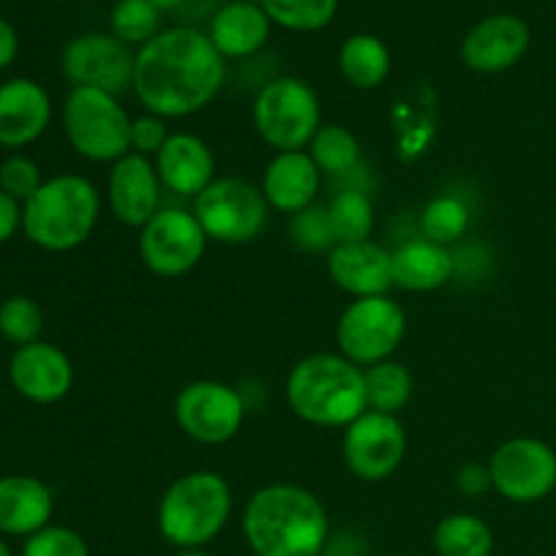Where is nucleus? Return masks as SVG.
Here are the masks:
<instances>
[{
	"mask_svg": "<svg viewBox=\"0 0 556 556\" xmlns=\"http://www.w3.org/2000/svg\"><path fill=\"white\" fill-rule=\"evenodd\" d=\"M226 81V58L210 36L172 27L136 52L134 92L141 106L163 119L190 117L215 101Z\"/></svg>",
	"mask_w": 556,
	"mask_h": 556,
	"instance_id": "1",
	"label": "nucleus"
},
{
	"mask_svg": "<svg viewBox=\"0 0 556 556\" xmlns=\"http://www.w3.org/2000/svg\"><path fill=\"white\" fill-rule=\"evenodd\" d=\"M242 535L255 556H320L329 514L309 489L269 483L244 505Z\"/></svg>",
	"mask_w": 556,
	"mask_h": 556,
	"instance_id": "2",
	"label": "nucleus"
},
{
	"mask_svg": "<svg viewBox=\"0 0 556 556\" xmlns=\"http://www.w3.org/2000/svg\"><path fill=\"white\" fill-rule=\"evenodd\" d=\"M286 400L304 424L345 429L367 413L364 369L340 353H313L288 372Z\"/></svg>",
	"mask_w": 556,
	"mask_h": 556,
	"instance_id": "3",
	"label": "nucleus"
},
{
	"mask_svg": "<svg viewBox=\"0 0 556 556\" xmlns=\"http://www.w3.org/2000/svg\"><path fill=\"white\" fill-rule=\"evenodd\" d=\"M101 215V193L79 174H58L22 204V231L36 248L68 253L85 244Z\"/></svg>",
	"mask_w": 556,
	"mask_h": 556,
	"instance_id": "4",
	"label": "nucleus"
},
{
	"mask_svg": "<svg viewBox=\"0 0 556 556\" xmlns=\"http://www.w3.org/2000/svg\"><path fill=\"white\" fill-rule=\"evenodd\" d=\"M233 510V494L226 478L212 470L179 476L157 503V530L163 541L182 548H206Z\"/></svg>",
	"mask_w": 556,
	"mask_h": 556,
	"instance_id": "5",
	"label": "nucleus"
},
{
	"mask_svg": "<svg viewBox=\"0 0 556 556\" xmlns=\"http://www.w3.org/2000/svg\"><path fill=\"white\" fill-rule=\"evenodd\" d=\"M130 125L119 101L103 90L74 87L65 98L63 128L71 147L92 163H114L130 152Z\"/></svg>",
	"mask_w": 556,
	"mask_h": 556,
	"instance_id": "6",
	"label": "nucleus"
},
{
	"mask_svg": "<svg viewBox=\"0 0 556 556\" xmlns=\"http://www.w3.org/2000/svg\"><path fill=\"white\" fill-rule=\"evenodd\" d=\"M253 125L271 150H304L324 125L320 123L318 92L296 76H280V79L266 81L255 96Z\"/></svg>",
	"mask_w": 556,
	"mask_h": 556,
	"instance_id": "7",
	"label": "nucleus"
},
{
	"mask_svg": "<svg viewBox=\"0 0 556 556\" xmlns=\"http://www.w3.org/2000/svg\"><path fill=\"white\" fill-rule=\"evenodd\" d=\"M405 309L389 293L353 299L337 320V348L340 356L367 369L394 356L400 342L405 340Z\"/></svg>",
	"mask_w": 556,
	"mask_h": 556,
	"instance_id": "8",
	"label": "nucleus"
},
{
	"mask_svg": "<svg viewBox=\"0 0 556 556\" xmlns=\"http://www.w3.org/2000/svg\"><path fill=\"white\" fill-rule=\"evenodd\" d=\"M195 220L204 233L223 244H248L264 231L269 204L258 185L242 177H217L193 199Z\"/></svg>",
	"mask_w": 556,
	"mask_h": 556,
	"instance_id": "9",
	"label": "nucleus"
},
{
	"mask_svg": "<svg viewBox=\"0 0 556 556\" xmlns=\"http://www.w3.org/2000/svg\"><path fill=\"white\" fill-rule=\"evenodd\" d=\"M492 489L516 505L546 500L556 489V451L538 438L505 440L489 456Z\"/></svg>",
	"mask_w": 556,
	"mask_h": 556,
	"instance_id": "10",
	"label": "nucleus"
},
{
	"mask_svg": "<svg viewBox=\"0 0 556 556\" xmlns=\"http://www.w3.org/2000/svg\"><path fill=\"white\" fill-rule=\"evenodd\" d=\"M206 242L201 223L190 210L163 206L144 228H139V255L157 277H182L204 258Z\"/></svg>",
	"mask_w": 556,
	"mask_h": 556,
	"instance_id": "11",
	"label": "nucleus"
},
{
	"mask_svg": "<svg viewBox=\"0 0 556 556\" xmlns=\"http://www.w3.org/2000/svg\"><path fill=\"white\" fill-rule=\"evenodd\" d=\"M174 418H177L179 429L195 443H228L242 429V394L220 380H193L177 394Z\"/></svg>",
	"mask_w": 556,
	"mask_h": 556,
	"instance_id": "12",
	"label": "nucleus"
},
{
	"mask_svg": "<svg viewBox=\"0 0 556 556\" xmlns=\"http://www.w3.org/2000/svg\"><path fill=\"white\" fill-rule=\"evenodd\" d=\"M407 451V432L396 416L367 410L345 427L342 456L358 481L378 483L400 470Z\"/></svg>",
	"mask_w": 556,
	"mask_h": 556,
	"instance_id": "13",
	"label": "nucleus"
},
{
	"mask_svg": "<svg viewBox=\"0 0 556 556\" xmlns=\"http://www.w3.org/2000/svg\"><path fill=\"white\" fill-rule=\"evenodd\" d=\"M136 54L117 36L87 33L74 38L63 52V74L74 87H92L117 98L134 90Z\"/></svg>",
	"mask_w": 556,
	"mask_h": 556,
	"instance_id": "14",
	"label": "nucleus"
},
{
	"mask_svg": "<svg viewBox=\"0 0 556 556\" xmlns=\"http://www.w3.org/2000/svg\"><path fill=\"white\" fill-rule=\"evenodd\" d=\"M161 190L163 182L157 177V168L152 163V157L128 152V155L112 163V172H109L106 182V199L109 210H112V215L123 226L144 228L163 210Z\"/></svg>",
	"mask_w": 556,
	"mask_h": 556,
	"instance_id": "15",
	"label": "nucleus"
},
{
	"mask_svg": "<svg viewBox=\"0 0 556 556\" xmlns=\"http://www.w3.org/2000/svg\"><path fill=\"white\" fill-rule=\"evenodd\" d=\"M9 378L16 394L36 405H54L65 400L74 386V364L52 342H30L16 348L9 362Z\"/></svg>",
	"mask_w": 556,
	"mask_h": 556,
	"instance_id": "16",
	"label": "nucleus"
},
{
	"mask_svg": "<svg viewBox=\"0 0 556 556\" xmlns=\"http://www.w3.org/2000/svg\"><path fill=\"white\" fill-rule=\"evenodd\" d=\"M530 49V27L521 16L494 14L478 22L462 41V60L478 74H503Z\"/></svg>",
	"mask_w": 556,
	"mask_h": 556,
	"instance_id": "17",
	"label": "nucleus"
},
{
	"mask_svg": "<svg viewBox=\"0 0 556 556\" xmlns=\"http://www.w3.org/2000/svg\"><path fill=\"white\" fill-rule=\"evenodd\" d=\"M329 275L337 288L351 293L353 299L386 296L394 288V271H391V253L383 244L364 239V242L334 244L329 250Z\"/></svg>",
	"mask_w": 556,
	"mask_h": 556,
	"instance_id": "18",
	"label": "nucleus"
},
{
	"mask_svg": "<svg viewBox=\"0 0 556 556\" xmlns=\"http://www.w3.org/2000/svg\"><path fill=\"white\" fill-rule=\"evenodd\" d=\"M320 182H324V174L315 166L309 152H277L261 179V193L271 210L299 215V212L315 206Z\"/></svg>",
	"mask_w": 556,
	"mask_h": 556,
	"instance_id": "19",
	"label": "nucleus"
},
{
	"mask_svg": "<svg viewBox=\"0 0 556 556\" xmlns=\"http://www.w3.org/2000/svg\"><path fill=\"white\" fill-rule=\"evenodd\" d=\"M52 119L49 92L33 79H9L0 85V147L20 150L33 144Z\"/></svg>",
	"mask_w": 556,
	"mask_h": 556,
	"instance_id": "20",
	"label": "nucleus"
},
{
	"mask_svg": "<svg viewBox=\"0 0 556 556\" xmlns=\"http://www.w3.org/2000/svg\"><path fill=\"white\" fill-rule=\"evenodd\" d=\"M157 177L163 188L177 195L195 199L215 182V155L210 144L195 134H172L155 155Z\"/></svg>",
	"mask_w": 556,
	"mask_h": 556,
	"instance_id": "21",
	"label": "nucleus"
},
{
	"mask_svg": "<svg viewBox=\"0 0 556 556\" xmlns=\"http://www.w3.org/2000/svg\"><path fill=\"white\" fill-rule=\"evenodd\" d=\"M54 497L47 483L33 476L0 478V532L14 538H30L49 527Z\"/></svg>",
	"mask_w": 556,
	"mask_h": 556,
	"instance_id": "22",
	"label": "nucleus"
},
{
	"mask_svg": "<svg viewBox=\"0 0 556 556\" xmlns=\"http://www.w3.org/2000/svg\"><path fill=\"white\" fill-rule=\"evenodd\" d=\"M271 20L264 5L253 0H233L226 3L210 22V41L223 58H250L266 43Z\"/></svg>",
	"mask_w": 556,
	"mask_h": 556,
	"instance_id": "23",
	"label": "nucleus"
},
{
	"mask_svg": "<svg viewBox=\"0 0 556 556\" xmlns=\"http://www.w3.org/2000/svg\"><path fill=\"white\" fill-rule=\"evenodd\" d=\"M394 286L402 291L427 293L448 286L456 271V258L448 248L429 239H410L391 253Z\"/></svg>",
	"mask_w": 556,
	"mask_h": 556,
	"instance_id": "24",
	"label": "nucleus"
},
{
	"mask_svg": "<svg viewBox=\"0 0 556 556\" xmlns=\"http://www.w3.org/2000/svg\"><path fill=\"white\" fill-rule=\"evenodd\" d=\"M340 71L358 90H372L386 81L391 71V54L380 38L356 33L340 49Z\"/></svg>",
	"mask_w": 556,
	"mask_h": 556,
	"instance_id": "25",
	"label": "nucleus"
},
{
	"mask_svg": "<svg viewBox=\"0 0 556 556\" xmlns=\"http://www.w3.org/2000/svg\"><path fill=\"white\" fill-rule=\"evenodd\" d=\"M432 543L438 556H492L494 532L481 516L451 514L434 527Z\"/></svg>",
	"mask_w": 556,
	"mask_h": 556,
	"instance_id": "26",
	"label": "nucleus"
},
{
	"mask_svg": "<svg viewBox=\"0 0 556 556\" xmlns=\"http://www.w3.org/2000/svg\"><path fill=\"white\" fill-rule=\"evenodd\" d=\"M364 391H367V410L396 416L405 410L413 396V375L405 364L389 358L364 369Z\"/></svg>",
	"mask_w": 556,
	"mask_h": 556,
	"instance_id": "27",
	"label": "nucleus"
},
{
	"mask_svg": "<svg viewBox=\"0 0 556 556\" xmlns=\"http://www.w3.org/2000/svg\"><path fill=\"white\" fill-rule=\"evenodd\" d=\"M329 215L331 233H334V244H351L369 239L375 228V206L367 190L362 188H345L329 201L326 206Z\"/></svg>",
	"mask_w": 556,
	"mask_h": 556,
	"instance_id": "28",
	"label": "nucleus"
},
{
	"mask_svg": "<svg viewBox=\"0 0 556 556\" xmlns=\"http://www.w3.org/2000/svg\"><path fill=\"white\" fill-rule=\"evenodd\" d=\"M307 152L315 166L320 168V174H331V177H345L362 161V144L342 125H320V130L309 141Z\"/></svg>",
	"mask_w": 556,
	"mask_h": 556,
	"instance_id": "29",
	"label": "nucleus"
},
{
	"mask_svg": "<svg viewBox=\"0 0 556 556\" xmlns=\"http://www.w3.org/2000/svg\"><path fill=\"white\" fill-rule=\"evenodd\" d=\"M467 228H470V210L456 195H438V199L424 206L421 231L424 239H429V242L448 248V244L459 242L465 237Z\"/></svg>",
	"mask_w": 556,
	"mask_h": 556,
	"instance_id": "30",
	"label": "nucleus"
},
{
	"mask_svg": "<svg viewBox=\"0 0 556 556\" xmlns=\"http://www.w3.org/2000/svg\"><path fill=\"white\" fill-rule=\"evenodd\" d=\"M271 22L288 30L313 33L329 25L337 14V0H258Z\"/></svg>",
	"mask_w": 556,
	"mask_h": 556,
	"instance_id": "31",
	"label": "nucleus"
},
{
	"mask_svg": "<svg viewBox=\"0 0 556 556\" xmlns=\"http://www.w3.org/2000/svg\"><path fill=\"white\" fill-rule=\"evenodd\" d=\"M41 331L43 313L36 299L16 293V296H9L0 304V334L11 345L22 348L30 345V342H38L41 340Z\"/></svg>",
	"mask_w": 556,
	"mask_h": 556,
	"instance_id": "32",
	"label": "nucleus"
},
{
	"mask_svg": "<svg viewBox=\"0 0 556 556\" xmlns=\"http://www.w3.org/2000/svg\"><path fill=\"white\" fill-rule=\"evenodd\" d=\"M161 25V9L150 0H117L112 9V30L123 43H150L157 36Z\"/></svg>",
	"mask_w": 556,
	"mask_h": 556,
	"instance_id": "33",
	"label": "nucleus"
},
{
	"mask_svg": "<svg viewBox=\"0 0 556 556\" xmlns=\"http://www.w3.org/2000/svg\"><path fill=\"white\" fill-rule=\"evenodd\" d=\"M22 556H90V546L71 527L49 525L36 535L25 538Z\"/></svg>",
	"mask_w": 556,
	"mask_h": 556,
	"instance_id": "34",
	"label": "nucleus"
},
{
	"mask_svg": "<svg viewBox=\"0 0 556 556\" xmlns=\"http://www.w3.org/2000/svg\"><path fill=\"white\" fill-rule=\"evenodd\" d=\"M41 185V168L30 157L9 155L0 163V190L20 201V204H25Z\"/></svg>",
	"mask_w": 556,
	"mask_h": 556,
	"instance_id": "35",
	"label": "nucleus"
},
{
	"mask_svg": "<svg viewBox=\"0 0 556 556\" xmlns=\"http://www.w3.org/2000/svg\"><path fill=\"white\" fill-rule=\"evenodd\" d=\"M291 237L304 250H331L334 248V233H331L326 206H309V210L293 215Z\"/></svg>",
	"mask_w": 556,
	"mask_h": 556,
	"instance_id": "36",
	"label": "nucleus"
},
{
	"mask_svg": "<svg viewBox=\"0 0 556 556\" xmlns=\"http://www.w3.org/2000/svg\"><path fill=\"white\" fill-rule=\"evenodd\" d=\"M172 130L166 128V119L157 117V114H144V117H136L130 125V152L144 157H155L163 150V144L168 141Z\"/></svg>",
	"mask_w": 556,
	"mask_h": 556,
	"instance_id": "37",
	"label": "nucleus"
},
{
	"mask_svg": "<svg viewBox=\"0 0 556 556\" xmlns=\"http://www.w3.org/2000/svg\"><path fill=\"white\" fill-rule=\"evenodd\" d=\"M456 486H459V492H465L467 497H481V494H486L489 489H492L489 465H476V462L465 465L459 470V476H456Z\"/></svg>",
	"mask_w": 556,
	"mask_h": 556,
	"instance_id": "38",
	"label": "nucleus"
},
{
	"mask_svg": "<svg viewBox=\"0 0 556 556\" xmlns=\"http://www.w3.org/2000/svg\"><path fill=\"white\" fill-rule=\"evenodd\" d=\"M22 228V204L0 190V244L9 242Z\"/></svg>",
	"mask_w": 556,
	"mask_h": 556,
	"instance_id": "39",
	"label": "nucleus"
},
{
	"mask_svg": "<svg viewBox=\"0 0 556 556\" xmlns=\"http://www.w3.org/2000/svg\"><path fill=\"white\" fill-rule=\"evenodd\" d=\"M16 52H20V38H16L14 27L0 16V71L14 63Z\"/></svg>",
	"mask_w": 556,
	"mask_h": 556,
	"instance_id": "40",
	"label": "nucleus"
},
{
	"mask_svg": "<svg viewBox=\"0 0 556 556\" xmlns=\"http://www.w3.org/2000/svg\"><path fill=\"white\" fill-rule=\"evenodd\" d=\"M152 5H155V9H161V11H166V9H177L179 3H182V0H150Z\"/></svg>",
	"mask_w": 556,
	"mask_h": 556,
	"instance_id": "41",
	"label": "nucleus"
},
{
	"mask_svg": "<svg viewBox=\"0 0 556 556\" xmlns=\"http://www.w3.org/2000/svg\"><path fill=\"white\" fill-rule=\"evenodd\" d=\"M174 556H212V554L204 552V548H182V552H177Z\"/></svg>",
	"mask_w": 556,
	"mask_h": 556,
	"instance_id": "42",
	"label": "nucleus"
},
{
	"mask_svg": "<svg viewBox=\"0 0 556 556\" xmlns=\"http://www.w3.org/2000/svg\"><path fill=\"white\" fill-rule=\"evenodd\" d=\"M0 556H11V548L5 546V541H3V538H0Z\"/></svg>",
	"mask_w": 556,
	"mask_h": 556,
	"instance_id": "43",
	"label": "nucleus"
}]
</instances>
